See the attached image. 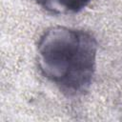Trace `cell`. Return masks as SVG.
<instances>
[{
  "instance_id": "6da1fadb",
  "label": "cell",
  "mask_w": 122,
  "mask_h": 122,
  "mask_svg": "<svg viewBox=\"0 0 122 122\" xmlns=\"http://www.w3.org/2000/svg\"><path fill=\"white\" fill-rule=\"evenodd\" d=\"M97 41L89 31L63 26L47 29L36 45L41 74L67 96L86 92L96 70Z\"/></svg>"
},
{
  "instance_id": "7a4b0ae2",
  "label": "cell",
  "mask_w": 122,
  "mask_h": 122,
  "mask_svg": "<svg viewBox=\"0 0 122 122\" xmlns=\"http://www.w3.org/2000/svg\"><path fill=\"white\" fill-rule=\"evenodd\" d=\"M52 14H73L84 10L92 0H32Z\"/></svg>"
}]
</instances>
